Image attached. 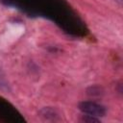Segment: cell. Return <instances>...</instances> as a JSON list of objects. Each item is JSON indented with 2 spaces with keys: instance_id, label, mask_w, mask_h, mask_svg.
Listing matches in <instances>:
<instances>
[{
  "instance_id": "obj_1",
  "label": "cell",
  "mask_w": 123,
  "mask_h": 123,
  "mask_svg": "<svg viewBox=\"0 0 123 123\" xmlns=\"http://www.w3.org/2000/svg\"><path fill=\"white\" fill-rule=\"evenodd\" d=\"M79 109L86 114L92 116H104L106 113V109L104 106L92 102V101H83L79 104Z\"/></svg>"
},
{
  "instance_id": "obj_2",
  "label": "cell",
  "mask_w": 123,
  "mask_h": 123,
  "mask_svg": "<svg viewBox=\"0 0 123 123\" xmlns=\"http://www.w3.org/2000/svg\"><path fill=\"white\" fill-rule=\"evenodd\" d=\"M82 121L84 122H99V120L97 118H95V116H92V115H85L82 119Z\"/></svg>"
}]
</instances>
